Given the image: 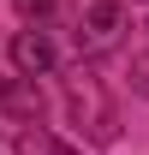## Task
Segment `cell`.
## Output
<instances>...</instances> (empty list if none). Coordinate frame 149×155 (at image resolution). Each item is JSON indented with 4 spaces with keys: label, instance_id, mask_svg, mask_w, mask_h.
<instances>
[{
    "label": "cell",
    "instance_id": "obj_1",
    "mask_svg": "<svg viewBox=\"0 0 149 155\" xmlns=\"http://www.w3.org/2000/svg\"><path fill=\"white\" fill-rule=\"evenodd\" d=\"M60 101H66V125L90 143H119V107H113L108 84L95 72V60H78L60 72Z\"/></svg>",
    "mask_w": 149,
    "mask_h": 155
},
{
    "label": "cell",
    "instance_id": "obj_2",
    "mask_svg": "<svg viewBox=\"0 0 149 155\" xmlns=\"http://www.w3.org/2000/svg\"><path fill=\"white\" fill-rule=\"evenodd\" d=\"M125 30H131V6L125 0H84V12H78V54L84 60H108L125 48Z\"/></svg>",
    "mask_w": 149,
    "mask_h": 155
},
{
    "label": "cell",
    "instance_id": "obj_3",
    "mask_svg": "<svg viewBox=\"0 0 149 155\" xmlns=\"http://www.w3.org/2000/svg\"><path fill=\"white\" fill-rule=\"evenodd\" d=\"M6 60H12V72H24V78H54L60 72V48H54V36H48L42 24H24L18 36L6 42Z\"/></svg>",
    "mask_w": 149,
    "mask_h": 155
},
{
    "label": "cell",
    "instance_id": "obj_4",
    "mask_svg": "<svg viewBox=\"0 0 149 155\" xmlns=\"http://www.w3.org/2000/svg\"><path fill=\"white\" fill-rule=\"evenodd\" d=\"M42 107H48V96H42V84L36 78H0V119L6 125H42Z\"/></svg>",
    "mask_w": 149,
    "mask_h": 155
},
{
    "label": "cell",
    "instance_id": "obj_5",
    "mask_svg": "<svg viewBox=\"0 0 149 155\" xmlns=\"http://www.w3.org/2000/svg\"><path fill=\"white\" fill-rule=\"evenodd\" d=\"M12 155H84V149H78V143H66V137H54L48 125H18Z\"/></svg>",
    "mask_w": 149,
    "mask_h": 155
},
{
    "label": "cell",
    "instance_id": "obj_6",
    "mask_svg": "<svg viewBox=\"0 0 149 155\" xmlns=\"http://www.w3.org/2000/svg\"><path fill=\"white\" fill-rule=\"evenodd\" d=\"M12 6H18V18H24V24H42V30L60 18V0H12Z\"/></svg>",
    "mask_w": 149,
    "mask_h": 155
},
{
    "label": "cell",
    "instance_id": "obj_7",
    "mask_svg": "<svg viewBox=\"0 0 149 155\" xmlns=\"http://www.w3.org/2000/svg\"><path fill=\"white\" fill-rule=\"evenodd\" d=\"M125 78H131V90L149 101V54H131V66H125Z\"/></svg>",
    "mask_w": 149,
    "mask_h": 155
},
{
    "label": "cell",
    "instance_id": "obj_8",
    "mask_svg": "<svg viewBox=\"0 0 149 155\" xmlns=\"http://www.w3.org/2000/svg\"><path fill=\"white\" fill-rule=\"evenodd\" d=\"M143 30H149V24H143Z\"/></svg>",
    "mask_w": 149,
    "mask_h": 155
}]
</instances>
